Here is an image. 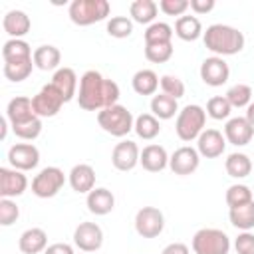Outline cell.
I'll return each mask as SVG.
<instances>
[{
    "label": "cell",
    "instance_id": "cell-20",
    "mask_svg": "<svg viewBox=\"0 0 254 254\" xmlns=\"http://www.w3.org/2000/svg\"><path fill=\"white\" fill-rule=\"evenodd\" d=\"M2 28L10 36V40H22L30 32L32 20L24 10H8L2 18Z\"/></svg>",
    "mask_w": 254,
    "mask_h": 254
},
{
    "label": "cell",
    "instance_id": "cell-44",
    "mask_svg": "<svg viewBox=\"0 0 254 254\" xmlns=\"http://www.w3.org/2000/svg\"><path fill=\"white\" fill-rule=\"evenodd\" d=\"M190 8L189 0H161L159 2V10L165 12L167 16H183L187 10Z\"/></svg>",
    "mask_w": 254,
    "mask_h": 254
},
{
    "label": "cell",
    "instance_id": "cell-17",
    "mask_svg": "<svg viewBox=\"0 0 254 254\" xmlns=\"http://www.w3.org/2000/svg\"><path fill=\"white\" fill-rule=\"evenodd\" d=\"M224 149H226V139L218 129H204L196 139V151L200 157L216 159L224 153Z\"/></svg>",
    "mask_w": 254,
    "mask_h": 254
},
{
    "label": "cell",
    "instance_id": "cell-14",
    "mask_svg": "<svg viewBox=\"0 0 254 254\" xmlns=\"http://www.w3.org/2000/svg\"><path fill=\"white\" fill-rule=\"evenodd\" d=\"M200 165V155L194 147L190 145H183L179 147L171 157H169V169L175 173V175H181V177H187V175H192Z\"/></svg>",
    "mask_w": 254,
    "mask_h": 254
},
{
    "label": "cell",
    "instance_id": "cell-23",
    "mask_svg": "<svg viewBox=\"0 0 254 254\" xmlns=\"http://www.w3.org/2000/svg\"><path fill=\"white\" fill-rule=\"evenodd\" d=\"M139 165L149 173H161L163 169L169 167V155H167L165 147L151 143V145L143 147L141 157H139Z\"/></svg>",
    "mask_w": 254,
    "mask_h": 254
},
{
    "label": "cell",
    "instance_id": "cell-33",
    "mask_svg": "<svg viewBox=\"0 0 254 254\" xmlns=\"http://www.w3.org/2000/svg\"><path fill=\"white\" fill-rule=\"evenodd\" d=\"M228 218H230V224L238 230H252L254 228V200L248 202V204H242V206H236V208H230L228 210Z\"/></svg>",
    "mask_w": 254,
    "mask_h": 254
},
{
    "label": "cell",
    "instance_id": "cell-47",
    "mask_svg": "<svg viewBox=\"0 0 254 254\" xmlns=\"http://www.w3.org/2000/svg\"><path fill=\"white\" fill-rule=\"evenodd\" d=\"M44 254H75V252H73V246L67 242H54L44 250Z\"/></svg>",
    "mask_w": 254,
    "mask_h": 254
},
{
    "label": "cell",
    "instance_id": "cell-38",
    "mask_svg": "<svg viewBox=\"0 0 254 254\" xmlns=\"http://www.w3.org/2000/svg\"><path fill=\"white\" fill-rule=\"evenodd\" d=\"M105 30L111 38H117V40L129 38L133 34V20L127 18V16H113V18L107 20Z\"/></svg>",
    "mask_w": 254,
    "mask_h": 254
},
{
    "label": "cell",
    "instance_id": "cell-45",
    "mask_svg": "<svg viewBox=\"0 0 254 254\" xmlns=\"http://www.w3.org/2000/svg\"><path fill=\"white\" fill-rule=\"evenodd\" d=\"M236 254H254V234L250 230H244L234 240Z\"/></svg>",
    "mask_w": 254,
    "mask_h": 254
},
{
    "label": "cell",
    "instance_id": "cell-22",
    "mask_svg": "<svg viewBox=\"0 0 254 254\" xmlns=\"http://www.w3.org/2000/svg\"><path fill=\"white\" fill-rule=\"evenodd\" d=\"M85 204H87V210L95 216H105L109 214L113 208H115V196L109 189L105 187H97L93 189L91 192H87L85 196Z\"/></svg>",
    "mask_w": 254,
    "mask_h": 254
},
{
    "label": "cell",
    "instance_id": "cell-35",
    "mask_svg": "<svg viewBox=\"0 0 254 254\" xmlns=\"http://www.w3.org/2000/svg\"><path fill=\"white\" fill-rule=\"evenodd\" d=\"M175 30L167 22H153L145 30V46L151 44H171Z\"/></svg>",
    "mask_w": 254,
    "mask_h": 254
},
{
    "label": "cell",
    "instance_id": "cell-41",
    "mask_svg": "<svg viewBox=\"0 0 254 254\" xmlns=\"http://www.w3.org/2000/svg\"><path fill=\"white\" fill-rule=\"evenodd\" d=\"M145 58L153 64H165L173 58V42L171 44H151L145 46Z\"/></svg>",
    "mask_w": 254,
    "mask_h": 254
},
{
    "label": "cell",
    "instance_id": "cell-48",
    "mask_svg": "<svg viewBox=\"0 0 254 254\" xmlns=\"http://www.w3.org/2000/svg\"><path fill=\"white\" fill-rule=\"evenodd\" d=\"M161 254H190V252H189V246L185 242H171L163 248Z\"/></svg>",
    "mask_w": 254,
    "mask_h": 254
},
{
    "label": "cell",
    "instance_id": "cell-6",
    "mask_svg": "<svg viewBox=\"0 0 254 254\" xmlns=\"http://www.w3.org/2000/svg\"><path fill=\"white\" fill-rule=\"evenodd\" d=\"M192 252L194 254H228L230 238L220 228H200L192 236Z\"/></svg>",
    "mask_w": 254,
    "mask_h": 254
},
{
    "label": "cell",
    "instance_id": "cell-29",
    "mask_svg": "<svg viewBox=\"0 0 254 254\" xmlns=\"http://www.w3.org/2000/svg\"><path fill=\"white\" fill-rule=\"evenodd\" d=\"M157 12H159V4L153 2V0H135L129 6L131 20L137 22V24L151 26L155 22V18H157Z\"/></svg>",
    "mask_w": 254,
    "mask_h": 254
},
{
    "label": "cell",
    "instance_id": "cell-27",
    "mask_svg": "<svg viewBox=\"0 0 254 254\" xmlns=\"http://www.w3.org/2000/svg\"><path fill=\"white\" fill-rule=\"evenodd\" d=\"M175 34L183 42H194L204 32H202V24H200V20L196 16H181L175 22Z\"/></svg>",
    "mask_w": 254,
    "mask_h": 254
},
{
    "label": "cell",
    "instance_id": "cell-1",
    "mask_svg": "<svg viewBox=\"0 0 254 254\" xmlns=\"http://www.w3.org/2000/svg\"><path fill=\"white\" fill-rule=\"evenodd\" d=\"M119 95H121L119 85L113 79L103 77L95 69H87L79 77V87H77L75 99L83 111H101L105 107L117 105Z\"/></svg>",
    "mask_w": 254,
    "mask_h": 254
},
{
    "label": "cell",
    "instance_id": "cell-8",
    "mask_svg": "<svg viewBox=\"0 0 254 254\" xmlns=\"http://www.w3.org/2000/svg\"><path fill=\"white\" fill-rule=\"evenodd\" d=\"M165 228V214L157 206H143L135 214V230L141 238H157Z\"/></svg>",
    "mask_w": 254,
    "mask_h": 254
},
{
    "label": "cell",
    "instance_id": "cell-46",
    "mask_svg": "<svg viewBox=\"0 0 254 254\" xmlns=\"http://www.w3.org/2000/svg\"><path fill=\"white\" fill-rule=\"evenodd\" d=\"M214 6V0H190V10L194 14H208Z\"/></svg>",
    "mask_w": 254,
    "mask_h": 254
},
{
    "label": "cell",
    "instance_id": "cell-39",
    "mask_svg": "<svg viewBox=\"0 0 254 254\" xmlns=\"http://www.w3.org/2000/svg\"><path fill=\"white\" fill-rule=\"evenodd\" d=\"M232 111V105L228 103V99L224 95H214L206 101V115L220 121V119H228Z\"/></svg>",
    "mask_w": 254,
    "mask_h": 254
},
{
    "label": "cell",
    "instance_id": "cell-30",
    "mask_svg": "<svg viewBox=\"0 0 254 254\" xmlns=\"http://www.w3.org/2000/svg\"><path fill=\"white\" fill-rule=\"evenodd\" d=\"M2 58H4V64L6 62H24V60H32L34 52L26 40H6L2 46Z\"/></svg>",
    "mask_w": 254,
    "mask_h": 254
},
{
    "label": "cell",
    "instance_id": "cell-5",
    "mask_svg": "<svg viewBox=\"0 0 254 254\" xmlns=\"http://www.w3.org/2000/svg\"><path fill=\"white\" fill-rule=\"evenodd\" d=\"M111 4L107 0H73L67 8L69 20L75 26H91L109 16Z\"/></svg>",
    "mask_w": 254,
    "mask_h": 254
},
{
    "label": "cell",
    "instance_id": "cell-21",
    "mask_svg": "<svg viewBox=\"0 0 254 254\" xmlns=\"http://www.w3.org/2000/svg\"><path fill=\"white\" fill-rule=\"evenodd\" d=\"M64 97V101H71L73 97H77V85H79V79L75 75V71L71 67H60L54 71L52 75V81H50Z\"/></svg>",
    "mask_w": 254,
    "mask_h": 254
},
{
    "label": "cell",
    "instance_id": "cell-3",
    "mask_svg": "<svg viewBox=\"0 0 254 254\" xmlns=\"http://www.w3.org/2000/svg\"><path fill=\"white\" fill-rule=\"evenodd\" d=\"M204 123H206V109L196 103H189L183 109H179L175 131L181 141L189 143V141L198 139V135L204 131Z\"/></svg>",
    "mask_w": 254,
    "mask_h": 254
},
{
    "label": "cell",
    "instance_id": "cell-26",
    "mask_svg": "<svg viewBox=\"0 0 254 254\" xmlns=\"http://www.w3.org/2000/svg\"><path fill=\"white\" fill-rule=\"evenodd\" d=\"M159 81H161V77L153 69H139L131 77L133 91L139 95H155L159 89Z\"/></svg>",
    "mask_w": 254,
    "mask_h": 254
},
{
    "label": "cell",
    "instance_id": "cell-13",
    "mask_svg": "<svg viewBox=\"0 0 254 254\" xmlns=\"http://www.w3.org/2000/svg\"><path fill=\"white\" fill-rule=\"evenodd\" d=\"M139 157H141V149L137 147L135 141H119L113 151H111V165L121 171V173H127V171H133L137 165H139Z\"/></svg>",
    "mask_w": 254,
    "mask_h": 254
},
{
    "label": "cell",
    "instance_id": "cell-12",
    "mask_svg": "<svg viewBox=\"0 0 254 254\" xmlns=\"http://www.w3.org/2000/svg\"><path fill=\"white\" fill-rule=\"evenodd\" d=\"M73 244L81 252H97L103 244V230L95 222H79L73 230Z\"/></svg>",
    "mask_w": 254,
    "mask_h": 254
},
{
    "label": "cell",
    "instance_id": "cell-24",
    "mask_svg": "<svg viewBox=\"0 0 254 254\" xmlns=\"http://www.w3.org/2000/svg\"><path fill=\"white\" fill-rule=\"evenodd\" d=\"M18 248L24 254H40L48 248V234L44 228L32 226L28 230H24L18 238Z\"/></svg>",
    "mask_w": 254,
    "mask_h": 254
},
{
    "label": "cell",
    "instance_id": "cell-42",
    "mask_svg": "<svg viewBox=\"0 0 254 254\" xmlns=\"http://www.w3.org/2000/svg\"><path fill=\"white\" fill-rule=\"evenodd\" d=\"M12 131H14L16 137H20V139H24V141H34V139H38L40 133H42V119H40V117H34V119H30V121L22 123V125L12 127Z\"/></svg>",
    "mask_w": 254,
    "mask_h": 254
},
{
    "label": "cell",
    "instance_id": "cell-2",
    "mask_svg": "<svg viewBox=\"0 0 254 254\" xmlns=\"http://www.w3.org/2000/svg\"><path fill=\"white\" fill-rule=\"evenodd\" d=\"M202 42H204L206 50H210L214 56L224 58V56H234V54L242 52L246 40H244V34L234 26L212 24L202 34Z\"/></svg>",
    "mask_w": 254,
    "mask_h": 254
},
{
    "label": "cell",
    "instance_id": "cell-18",
    "mask_svg": "<svg viewBox=\"0 0 254 254\" xmlns=\"http://www.w3.org/2000/svg\"><path fill=\"white\" fill-rule=\"evenodd\" d=\"M38 117L34 113V105H32V99L26 97V95H16L8 101L6 105V119L10 123V127H16V125H22L30 119Z\"/></svg>",
    "mask_w": 254,
    "mask_h": 254
},
{
    "label": "cell",
    "instance_id": "cell-40",
    "mask_svg": "<svg viewBox=\"0 0 254 254\" xmlns=\"http://www.w3.org/2000/svg\"><path fill=\"white\" fill-rule=\"evenodd\" d=\"M159 85H161V89H163L165 95H171V97H175L177 101L185 95V89H187L185 83H183V79L177 77V75H173V73H165V75H161Z\"/></svg>",
    "mask_w": 254,
    "mask_h": 254
},
{
    "label": "cell",
    "instance_id": "cell-49",
    "mask_svg": "<svg viewBox=\"0 0 254 254\" xmlns=\"http://www.w3.org/2000/svg\"><path fill=\"white\" fill-rule=\"evenodd\" d=\"M244 117H246V119H248V123L254 127V101L246 107V115H244Z\"/></svg>",
    "mask_w": 254,
    "mask_h": 254
},
{
    "label": "cell",
    "instance_id": "cell-28",
    "mask_svg": "<svg viewBox=\"0 0 254 254\" xmlns=\"http://www.w3.org/2000/svg\"><path fill=\"white\" fill-rule=\"evenodd\" d=\"M151 113L159 119V121H167L173 119L175 115H179V103L175 97L165 95V93H157L151 99Z\"/></svg>",
    "mask_w": 254,
    "mask_h": 254
},
{
    "label": "cell",
    "instance_id": "cell-36",
    "mask_svg": "<svg viewBox=\"0 0 254 254\" xmlns=\"http://www.w3.org/2000/svg\"><path fill=\"white\" fill-rule=\"evenodd\" d=\"M224 97H226L228 103H230L232 107H236V109L248 107V105L252 103V87H250L248 83H234L232 87H228V91H226Z\"/></svg>",
    "mask_w": 254,
    "mask_h": 254
},
{
    "label": "cell",
    "instance_id": "cell-10",
    "mask_svg": "<svg viewBox=\"0 0 254 254\" xmlns=\"http://www.w3.org/2000/svg\"><path fill=\"white\" fill-rule=\"evenodd\" d=\"M8 163L16 171H32L40 163V151L32 143H16L8 149Z\"/></svg>",
    "mask_w": 254,
    "mask_h": 254
},
{
    "label": "cell",
    "instance_id": "cell-11",
    "mask_svg": "<svg viewBox=\"0 0 254 254\" xmlns=\"http://www.w3.org/2000/svg\"><path fill=\"white\" fill-rule=\"evenodd\" d=\"M200 79L210 85V87H220L228 81L230 77V67L228 64L224 62V58H218V56H210V58H204L202 64H200Z\"/></svg>",
    "mask_w": 254,
    "mask_h": 254
},
{
    "label": "cell",
    "instance_id": "cell-43",
    "mask_svg": "<svg viewBox=\"0 0 254 254\" xmlns=\"http://www.w3.org/2000/svg\"><path fill=\"white\" fill-rule=\"evenodd\" d=\"M20 218V208L12 198H0V224L12 226Z\"/></svg>",
    "mask_w": 254,
    "mask_h": 254
},
{
    "label": "cell",
    "instance_id": "cell-16",
    "mask_svg": "<svg viewBox=\"0 0 254 254\" xmlns=\"http://www.w3.org/2000/svg\"><path fill=\"white\" fill-rule=\"evenodd\" d=\"M254 137V127L248 123L246 117H232L224 125V139L226 143L234 147H244L252 141Z\"/></svg>",
    "mask_w": 254,
    "mask_h": 254
},
{
    "label": "cell",
    "instance_id": "cell-9",
    "mask_svg": "<svg viewBox=\"0 0 254 254\" xmlns=\"http://www.w3.org/2000/svg\"><path fill=\"white\" fill-rule=\"evenodd\" d=\"M64 103H65V101H64V97H62V93H60L52 83H46V85L32 97L34 113H36L40 119L58 115Z\"/></svg>",
    "mask_w": 254,
    "mask_h": 254
},
{
    "label": "cell",
    "instance_id": "cell-31",
    "mask_svg": "<svg viewBox=\"0 0 254 254\" xmlns=\"http://www.w3.org/2000/svg\"><path fill=\"white\" fill-rule=\"evenodd\" d=\"M224 169L232 179H244L252 173V161L246 153H230L224 161Z\"/></svg>",
    "mask_w": 254,
    "mask_h": 254
},
{
    "label": "cell",
    "instance_id": "cell-34",
    "mask_svg": "<svg viewBox=\"0 0 254 254\" xmlns=\"http://www.w3.org/2000/svg\"><path fill=\"white\" fill-rule=\"evenodd\" d=\"M34 58L32 60H24V62H6L4 64V77L12 83H20L24 79L30 77L32 69H34Z\"/></svg>",
    "mask_w": 254,
    "mask_h": 254
},
{
    "label": "cell",
    "instance_id": "cell-15",
    "mask_svg": "<svg viewBox=\"0 0 254 254\" xmlns=\"http://www.w3.org/2000/svg\"><path fill=\"white\" fill-rule=\"evenodd\" d=\"M28 189V179L22 171L0 167V198H16Z\"/></svg>",
    "mask_w": 254,
    "mask_h": 254
},
{
    "label": "cell",
    "instance_id": "cell-32",
    "mask_svg": "<svg viewBox=\"0 0 254 254\" xmlns=\"http://www.w3.org/2000/svg\"><path fill=\"white\" fill-rule=\"evenodd\" d=\"M133 131L137 133V137H141L145 141H151L161 133V121L153 113H141L139 117H135Z\"/></svg>",
    "mask_w": 254,
    "mask_h": 254
},
{
    "label": "cell",
    "instance_id": "cell-37",
    "mask_svg": "<svg viewBox=\"0 0 254 254\" xmlns=\"http://www.w3.org/2000/svg\"><path fill=\"white\" fill-rule=\"evenodd\" d=\"M224 198H226L228 208H236V206H242V204H248V202L254 200L250 187H248V185H240V183L230 185V187L226 189V196H224Z\"/></svg>",
    "mask_w": 254,
    "mask_h": 254
},
{
    "label": "cell",
    "instance_id": "cell-7",
    "mask_svg": "<svg viewBox=\"0 0 254 254\" xmlns=\"http://www.w3.org/2000/svg\"><path fill=\"white\" fill-rule=\"evenodd\" d=\"M64 185H65V175L60 167H44L32 179V192L38 198H52L62 190Z\"/></svg>",
    "mask_w": 254,
    "mask_h": 254
},
{
    "label": "cell",
    "instance_id": "cell-19",
    "mask_svg": "<svg viewBox=\"0 0 254 254\" xmlns=\"http://www.w3.org/2000/svg\"><path fill=\"white\" fill-rule=\"evenodd\" d=\"M67 183L77 194H87L95 189V169L87 163H79L71 167L67 175Z\"/></svg>",
    "mask_w": 254,
    "mask_h": 254
},
{
    "label": "cell",
    "instance_id": "cell-25",
    "mask_svg": "<svg viewBox=\"0 0 254 254\" xmlns=\"http://www.w3.org/2000/svg\"><path fill=\"white\" fill-rule=\"evenodd\" d=\"M60 62H62V52L52 44H44L34 50V65L42 71L60 69Z\"/></svg>",
    "mask_w": 254,
    "mask_h": 254
},
{
    "label": "cell",
    "instance_id": "cell-4",
    "mask_svg": "<svg viewBox=\"0 0 254 254\" xmlns=\"http://www.w3.org/2000/svg\"><path fill=\"white\" fill-rule=\"evenodd\" d=\"M97 123L111 137H125V135H129V131H133L135 117L125 105L117 103V105L97 111Z\"/></svg>",
    "mask_w": 254,
    "mask_h": 254
}]
</instances>
